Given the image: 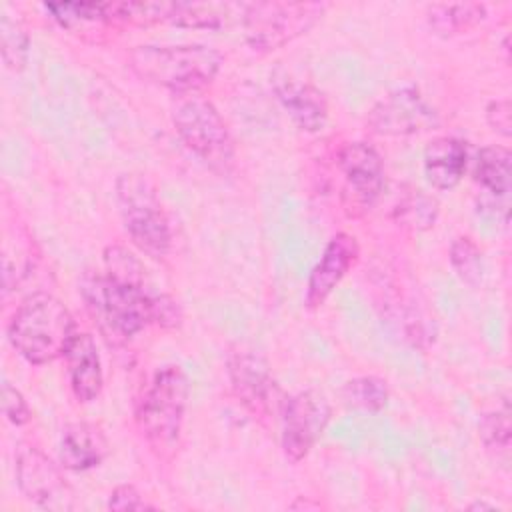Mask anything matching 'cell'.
I'll return each instance as SVG.
<instances>
[{"label": "cell", "mask_w": 512, "mask_h": 512, "mask_svg": "<svg viewBox=\"0 0 512 512\" xmlns=\"http://www.w3.org/2000/svg\"><path fill=\"white\" fill-rule=\"evenodd\" d=\"M190 384L186 372L168 364L154 372L136 404V424L158 458H170L178 446Z\"/></svg>", "instance_id": "277c9868"}, {"label": "cell", "mask_w": 512, "mask_h": 512, "mask_svg": "<svg viewBox=\"0 0 512 512\" xmlns=\"http://www.w3.org/2000/svg\"><path fill=\"white\" fill-rule=\"evenodd\" d=\"M272 86L278 102L300 130L320 132L326 126L328 102L322 90L286 70L272 74Z\"/></svg>", "instance_id": "5bb4252c"}, {"label": "cell", "mask_w": 512, "mask_h": 512, "mask_svg": "<svg viewBox=\"0 0 512 512\" xmlns=\"http://www.w3.org/2000/svg\"><path fill=\"white\" fill-rule=\"evenodd\" d=\"M222 54L204 44L136 46L130 68L136 76L180 94H194L210 86L220 72Z\"/></svg>", "instance_id": "3957f363"}, {"label": "cell", "mask_w": 512, "mask_h": 512, "mask_svg": "<svg viewBox=\"0 0 512 512\" xmlns=\"http://www.w3.org/2000/svg\"><path fill=\"white\" fill-rule=\"evenodd\" d=\"M116 202L132 242L152 258L166 256L172 244L170 220L150 180L134 172L118 176Z\"/></svg>", "instance_id": "8992f818"}, {"label": "cell", "mask_w": 512, "mask_h": 512, "mask_svg": "<svg viewBox=\"0 0 512 512\" xmlns=\"http://www.w3.org/2000/svg\"><path fill=\"white\" fill-rule=\"evenodd\" d=\"M20 492L46 510H72L74 492L60 468L34 444L20 442L14 452Z\"/></svg>", "instance_id": "9c48e42d"}, {"label": "cell", "mask_w": 512, "mask_h": 512, "mask_svg": "<svg viewBox=\"0 0 512 512\" xmlns=\"http://www.w3.org/2000/svg\"><path fill=\"white\" fill-rule=\"evenodd\" d=\"M466 142L454 136H438L424 148V176L436 190H452L466 172Z\"/></svg>", "instance_id": "2e32d148"}, {"label": "cell", "mask_w": 512, "mask_h": 512, "mask_svg": "<svg viewBox=\"0 0 512 512\" xmlns=\"http://www.w3.org/2000/svg\"><path fill=\"white\" fill-rule=\"evenodd\" d=\"M76 334L72 312L50 292H34L24 298L8 322L12 348L38 366L66 356Z\"/></svg>", "instance_id": "7a4b0ae2"}, {"label": "cell", "mask_w": 512, "mask_h": 512, "mask_svg": "<svg viewBox=\"0 0 512 512\" xmlns=\"http://www.w3.org/2000/svg\"><path fill=\"white\" fill-rule=\"evenodd\" d=\"M64 358L74 398L82 404L98 398L104 384V376L94 338L88 332H78Z\"/></svg>", "instance_id": "9a60e30c"}, {"label": "cell", "mask_w": 512, "mask_h": 512, "mask_svg": "<svg viewBox=\"0 0 512 512\" xmlns=\"http://www.w3.org/2000/svg\"><path fill=\"white\" fill-rule=\"evenodd\" d=\"M84 306L110 344H124L148 324L176 328L182 320L178 302L146 288L144 276L128 278L90 272L80 282Z\"/></svg>", "instance_id": "6da1fadb"}, {"label": "cell", "mask_w": 512, "mask_h": 512, "mask_svg": "<svg viewBox=\"0 0 512 512\" xmlns=\"http://www.w3.org/2000/svg\"><path fill=\"white\" fill-rule=\"evenodd\" d=\"M0 40H2V62L8 70L20 72L28 62L30 38L26 28L12 20L8 14H2L0 20Z\"/></svg>", "instance_id": "d4e9b609"}, {"label": "cell", "mask_w": 512, "mask_h": 512, "mask_svg": "<svg viewBox=\"0 0 512 512\" xmlns=\"http://www.w3.org/2000/svg\"><path fill=\"white\" fill-rule=\"evenodd\" d=\"M338 170L344 176L348 206L368 210L384 188V162L368 142H348L338 152Z\"/></svg>", "instance_id": "7c38bea8"}, {"label": "cell", "mask_w": 512, "mask_h": 512, "mask_svg": "<svg viewBox=\"0 0 512 512\" xmlns=\"http://www.w3.org/2000/svg\"><path fill=\"white\" fill-rule=\"evenodd\" d=\"M172 122L184 146L216 174H228L236 148L218 108L198 92L180 94L172 108Z\"/></svg>", "instance_id": "5b68a950"}, {"label": "cell", "mask_w": 512, "mask_h": 512, "mask_svg": "<svg viewBox=\"0 0 512 512\" xmlns=\"http://www.w3.org/2000/svg\"><path fill=\"white\" fill-rule=\"evenodd\" d=\"M450 266L454 274L470 288L480 286L484 278V262L478 244L470 236H458L450 244Z\"/></svg>", "instance_id": "603a6c76"}, {"label": "cell", "mask_w": 512, "mask_h": 512, "mask_svg": "<svg viewBox=\"0 0 512 512\" xmlns=\"http://www.w3.org/2000/svg\"><path fill=\"white\" fill-rule=\"evenodd\" d=\"M58 456L62 468L84 472L102 464L108 456V442L94 424L74 422L62 430Z\"/></svg>", "instance_id": "e0dca14e"}, {"label": "cell", "mask_w": 512, "mask_h": 512, "mask_svg": "<svg viewBox=\"0 0 512 512\" xmlns=\"http://www.w3.org/2000/svg\"><path fill=\"white\" fill-rule=\"evenodd\" d=\"M228 378L234 396L260 420H280L286 398L264 358L252 352H236L228 360Z\"/></svg>", "instance_id": "30bf717a"}, {"label": "cell", "mask_w": 512, "mask_h": 512, "mask_svg": "<svg viewBox=\"0 0 512 512\" xmlns=\"http://www.w3.org/2000/svg\"><path fill=\"white\" fill-rule=\"evenodd\" d=\"M388 384L378 376H358L344 384L342 400L348 408L364 412H380L388 404Z\"/></svg>", "instance_id": "44dd1931"}, {"label": "cell", "mask_w": 512, "mask_h": 512, "mask_svg": "<svg viewBox=\"0 0 512 512\" xmlns=\"http://www.w3.org/2000/svg\"><path fill=\"white\" fill-rule=\"evenodd\" d=\"M510 402L486 412L478 422V434L488 452L496 456H508L510 450Z\"/></svg>", "instance_id": "cb8c5ba5"}, {"label": "cell", "mask_w": 512, "mask_h": 512, "mask_svg": "<svg viewBox=\"0 0 512 512\" xmlns=\"http://www.w3.org/2000/svg\"><path fill=\"white\" fill-rule=\"evenodd\" d=\"M358 256L360 248L354 236L346 232L334 234L324 246L320 260L316 262L308 276L304 294L306 308H320L326 302V298L334 292V288L342 282V278L350 272V268L356 264Z\"/></svg>", "instance_id": "4fadbf2b"}, {"label": "cell", "mask_w": 512, "mask_h": 512, "mask_svg": "<svg viewBox=\"0 0 512 512\" xmlns=\"http://www.w3.org/2000/svg\"><path fill=\"white\" fill-rule=\"evenodd\" d=\"M476 184L492 198L508 200L512 186V156L504 146H486L478 152L474 164Z\"/></svg>", "instance_id": "ac0fdd59"}, {"label": "cell", "mask_w": 512, "mask_h": 512, "mask_svg": "<svg viewBox=\"0 0 512 512\" xmlns=\"http://www.w3.org/2000/svg\"><path fill=\"white\" fill-rule=\"evenodd\" d=\"M330 402L318 390H302L290 398L280 414V446L288 462L304 460L330 422Z\"/></svg>", "instance_id": "ba28073f"}, {"label": "cell", "mask_w": 512, "mask_h": 512, "mask_svg": "<svg viewBox=\"0 0 512 512\" xmlns=\"http://www.w3.org/2000/svg\"><path fill=\"white\" fill-rule=\"evenodd\" d=\"M394 214L402 226H410L414 230H428L436 222L438 200L418 188H410L398 198Z\"/></svg>", "instance_id": "7402d4cb"}, {"label": "cell", "mask_w": 512, "mask_h": 512, "mask_svg": "<svg viewBox=\"0 0 512 512\" xmlns=\"http://www.w3.org/2000/svg\"><path fill=\"white\" fill-rule=\"evenodd\" d=\"M246 4L230 2H174L170 20L186 28H220L228 16H244Z\"/></svg>", "instance_id": "d6986e66"}, {"label": "cell", "mask_w": 512, "mask_h": 512, "mask_svg": "<svg viewBox=\"0 0 512 512\" xmlns=\"http://www.w3.org/2000/svg\"><path fill=\"white\" fill-rule=\"evenodd\" d=\"M486 18V6L476 2L432 4L428 6V24L440 36L460 34Z\"/></svg>", "instance_id": "ffe728a7"}, {"label": "cell", "mask_w": 512, "mask_h": 512, "mask_svg": "<svg viewBox=\"0 0 512 512\" xmlns=\"http://www.w3.org/2000/svg\"><path fill=\"white\" fill-rule=\"evenodd\" d=\"M2 410H4V416L14 426H24L32 418V412H30V406H28L26 398L8 380L2 382Z\"/></svg>", "instance_id": "484cf974"}, {"label": "cell", "mask_w": 512, "mask_h": 512, "mask_svg": "<svg viewBox=\"0 0 512 512\" xmlns=\"http://www.w3.org/2000/svg\"><path fill=\"white\" fill-rule=\"evenodd\" d=\"M470 510H488V508H494L492 504H484V502H474V504H470L468 506Z\"/></svg>", "instance_id": "f1b7e54d"}, {"label": "cell", "mask_w": 512, "mask_h": 512, "mask_svg": "<svg viewBox=\"0 0 512 512\" xmlns=\"http://www.w3.org/2000/svg\"><path fill=\"white\" fill-rule=\"evenodd\" d=\"M366 124L380 136H412L436 128L438 112L418 88L404 86L380 98L370 108Z\"/></svg>", "instance_id": "8fae6325"}, {"label": "cell", "mask_w": 512, "mask_h": 512, "mask_svg": "<svg viewBox=\"0 0 512 512\" xmlns=\"http://www.w3.org/2000/svg\"><path fill=\"white\" fill-rule=\"evenodd\" d=\"M110 510H154L156 506L148 504L144 496L132 484H120L110 492L108 498Z\"/></svg>", "instance_id": "4316f807"}, {"label": "cell", "mask_w": 512, "mask_h": 512, "mask_svg": "<svg viewBox=\"0 0 512 512\" xmlns=\"http://www.w3.org/2000/svg\"><path fill=\"white\" fill-rule=\"evenodd\" d=\"M316 2H254L242 16L244 38L252 50L272 52L308 32L324 14Z\"/></svg>", "instance_id": "52a82bcc"}, {"label": "cell", "mask_w": 512, "mask_h": 512, "mask_svg": "<svg viewBox=\"0 0 512 512\" xmlns=\"http://www.w3.org/2000/svg\"><path fill=\"white\" fill-rule=\"evenodd\" d=\"M486 120L490 128L504 138L510 136L512 132V112H510V102L508 100H492L486 106Z\"/></svg>", "instance_id": "83f0119b"}]
</instances>
